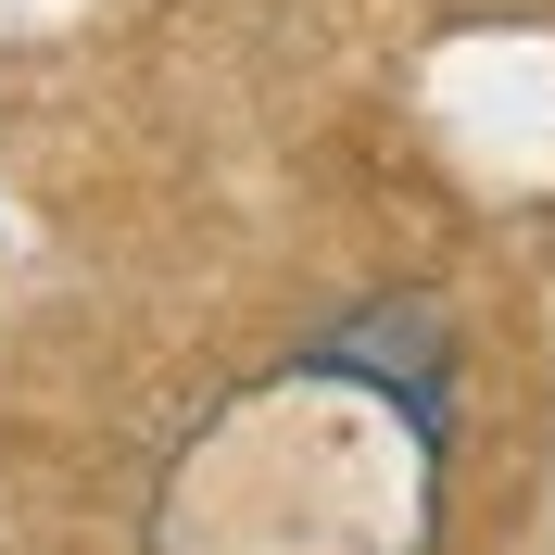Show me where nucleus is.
Returning <instances> with one entry per match:
<instances>
[]
</instances>
